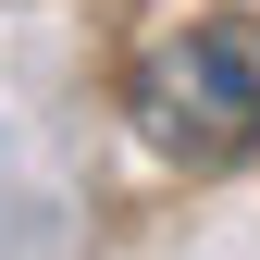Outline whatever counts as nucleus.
I'll return each mask as SVG.
<instances>
[{
  "label": "nucleus",
  "instance_id": "nucleus-1",
  "mask_svg": "<svg viewBox=\"0 0 260 260\" xmlns=\"http://www.w3.org/2000/svg\"><path fill=\"white\" fill-rule=\"evenodd\" d=\"M124 124L186 161V174H223V161L260 149V25L211 13V25H174L137 75H124Z\"/></svg>",
  "mask_w": 260,
  "mask_h": 260
}]
</instances>
